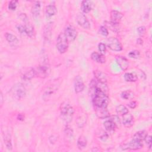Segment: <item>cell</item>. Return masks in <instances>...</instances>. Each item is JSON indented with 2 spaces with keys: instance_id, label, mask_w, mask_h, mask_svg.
I'll return each mask as SVG.
<instances>
[{
  "instance_id": "6da1fadb",
  "label": "cell",
  "mask_w": 152,
  "mask_h": 152,
  "mask_svg": "<svg viewBox=\"0 0 152 152\" xmlns=\"http://www.w3.org/2000/svg\"><path fill=\"white\" fill-rule=\"evenodd\" d=\"M61 115L66 122H70L72 121L74 110L72 106L67 102H64L61 105Z\"/></svg>"
},
{
  "instance_id": "7a4b0ae2",
  "label": "cell",
  "mask_w": 152,
  "mask_h": 152,
  "mask_svg": "<svg viewBox=\"0 0 152 152\" xmlns=\"http://www.w3.org/2000/svg\"><path fill=\"white\" fill-rule=\"evenodd\" d=\"M35 71L37 77L43 78H46L50 72V67L48 62V59L43 57L42 62H41L38 67L35 68Z\"/></svg>"
},
{
  "instance_id": "3957f363",
  "label": "cell",
  "mask_w": 152,
  "mask_h": 152,
  "mask_svg": "<svg viewBox=\"0 0 152 152\" xmlns=\"http://www.w3.org/2000/svg\"><path fill=\"white\" fill-rule=\"evenodd\" d=\"M56 48L59 52L64 53L68 48V40L64 33H61L56 39Z\"/></svg>"
},
{
  "instance_id": "277c9868",
  "label": "cell",
  "mask_w": 152,
  "mask_h": 152,
  "mask_svg": "<svg viewBox=\"0 0 152 152\" xmlns=\"http://www.w3.org/2000/svg\"><path fill=\"white\" fill-rule=\"evenodd\" d=\"M11 93L13 97L17 100L23 99L26 94V90L24 86L21 84H15L11 89Z\"/></svg>"
},
{
  "instance_id": "5b68a950",
  "label": "cell",
  "mask_w": 152,
  "mask_h": 152,
  "mask_svg": "<svg viewBox=\"0 0 152 152\" xmlns=\"http://www.w3.org/2000/svg\"><path fill=\"white\" fill-rule=\"evenodd\" d=\"M107 46L113 51L119 52L122 50V46L120 41L116 37H110L107 40Z\"/></svg>"
},
{
  "instance_id": "8992f818",
  "label": "cell",
  "mask_w": 152,
  "mask_h": 152,
  "mask_svg": "<svg viewBox=\"0 0 152 152\" xmlns=\"http://www.w3.org/2000/svg\"><path fill=\"white\" fill-rule=\"evenodd\" d=\"M76 21L79 26L84 29H89L90 28V24L87 17L81 12L77 14L76 17Z\"/></svg>"
},
{
  "instance_id": "52a82bcc",
  "label": "cell",
  "mask_w": 152,
  "mask_h": 152,
  "mask_svg": "<svg viewBox=\"0 0 152 152\" xmlns=\"http://www.w3.org/2000/svg\"><path fill=\"white\" fill-rule=\"evenodd\" d=\"M64 34L68 41H74L77 36V31L76 29L74 26L71 25H68L66 27Z\"/></svg>"
},
{
  "instance_id": "ba28073f",
  "label": "cell",
  "mask_w": 152,
  "mask_h": 152,
  "mask_svg": "<svg viewBox=\"0 0 152 152\" xmlns=\"http://www.w3.org/2000/svg\"><path fill=\"white\" fill-rule=\"evenodd\" d=\"M116 61L118 65H119V66L122 70L125 71L128 68L129 63L128 60L125 56H121V55L116 56Z\"/></svg>"
},
{
  "instance_id": "9c48e42d",
  "label": "cell",
  "mask_w": 152,
  "mask_h": 152,
  "mask_svg": "<svg viewBox=\"0 0 152 152\" xmlns=\"http://www.w3.org/2000/svg\"><path fill=\"white\" fill-rule=\"evenodd\" d=\"M143 147V144L142 141H138L137 140L132 139L128 144H126V147L127 149L131 150H137L142 148Z\"/></svg>"
},
{
  "instance_id": "30bf717a",
  "label": "cell",
  "mask_w": 152,
  "mask_h": 152,
  "mask_svg": "<svg viewBox=\"0 0 152 152\" xmlns=\"http://www.w3.org/2000/svg\"><path fill=\"white\" fill-rule=\"evenodd\" d=\"M24 23V28L26 31V34L28 36V37L33 38L35 36V31L33 26L31 24V23L29 21V20L26 21Z\"/></svg>"
},
{
  "instance_id": "8fae6325",
  "label": "cell",
  "mask_w": 152,
  "mask_h": 152,
  "mask_svg": "<svg viewBox=\"0 0 152 152\" xmlns=\"http://www.w3.org/2000/svg\"><path fill=\"white\" fill-rule=\"evenodd\" d=\"M134 117L131 114L127 113L123 115L122 124L125 127H131L134 125Z\"/></svg>"
},
{
  "instance_id": "7c38bea8",
  "label": "cell",
  "mask_w": 152,
  "mask_h": 152,
  "mask_svg": "<svg viewBox=\"0 0 152 152\" xmlns=\"http://www.w3.org/2000/svg\"><path fill=\"white\" fill-rule=\"evenodd\" d=\"M93 72H94V75L96 79L99 82L103 83H106L107 82V77L104 72L99 70H95Z\"/></svg>"
},
{
  "instance_id": "4fadbf2b",
  "label": "cell",
  "mask_w": 152,
  "mask_h": 152,
  "mask_svg": "<svg viewBox=\"0 0 152 152\" xmlns=\"http://www.w3.org/2000/svg\"><path fill=\"white\" fill-rule=\"evenodd\" d=\"M91 58L94 62L99 64H104L106 62V58L104 55L96 52H94L91 54Z\"/></svg>"
},
{
  "instance_id": "5bb4252c",
  "label": "cell",
  "mask_w": 152,
  "mask_h": 152,
  "mask_svg": "<svg viewBox=\"0 0 152 152\" xmlns=\"http://www.w3.org/2000/svg\"><path fill=\"white\" fill-rule=\"evenodd\" d=\"M40 9H41V5L39 1H36L33 3L32 7H31V14L34 18H37L40 15Z\"/></svg>"
},
{
  "instance_id": "9a60e30c",
  "label": "cell",
  "mask_w": 152,
  "mask_h": 152,
  "mask_svg": "<svg viewBox=\"0 0 152 152\" xmlns=\"http://www.w3.org/2000/svg\"><path fill=\"white\" fill-rule=\"evenodd\" d=\"M124 17L122 13L116 10H112L110 12V19L111 21L116 23H119L121 20Z\"/></svg>"
},
{
  "instance_id": "2e32d148",
  "label": "cell",
  "mask_w": 152,
  "mask_h": 152,
  "mask_svg": "<svg viewBox=\"0 0 152 152\" xmlns=\"http://www.w3.org/2000/svg\"><path fill=\"white\" fill-rule=\"evenodd\" d=\"M95 111L97 116L100 119L106 118L109 116V113L106 108L95 107Z\"/></svg>"
},
{
  "instance_id": "e0dca14e",
  "label": "cell",
  "mask_w": 152,
  "mask_h": 152,
  "mask_svg": "<svg viewBox=\"0 0 152 152\" xmlns=\"http://www.w3.org/2000/svg\"><path fill=\"white\" fill-rule=\"evenodd\" d=\"M84 88V84L80 77H77L75 81L74 84V89L75 91L77 93L81 92Z\"/></svg>"
},
{
  "instance_id": "ac0fdd59",
  "label": "cell",
  "mask_w": 152,
  "mask_h": 152,
  "mask_svg": "<svg viewBox=\"0 0 152 152\" xmlns=\"http://www.w3.org/2000/svg\"><path fill=\"white\" fill-rule=\"evenodd\" d=\"M56 87L55 85H49L46 87V88L44 90V94H43V97L48 98L51 95L53 94V93L56 90Z\"/></svg>"
},
{
  "instance_id": "d6986e66",
  "label": "cell",
  "mask_w": 152,
  "mask_h": 152,
  "mask_svg": "<svg viewBox=\"0 0 152 152\" xmlns=\"http://www.w3.org/2000/svg\"><path fill=\"white\" fill-rule=\"evenodd\" d=\"M35 75H36L35 68H30L24 73L22 77L24 80H30L32 79Z\"/></svg>"
},
{
  "instance_id": "ffe728a7",
  "label": "cell",
  "mask_w": 152,
  "mask_h": 152,
  "mask_svg": "<svg viewBox=\"0 0 152 152\" xmlns=\"http://www.w3.org/2000/svg\"><path fill=\"white\" fill-rule=\"evenodd\" d=\"M4 36L6 39V40L9 43H10L11 44L15 45L18 43V40L17 37L15 35H14L10 33H8V32L5 33L4 34Z\"/></svg>"
},
{
  "instance_id": "44dd1931",
  "label": "cell",
  "mask_w": 152,
  "mask_h": 152,
  "mask_svg": "<svg viewBox=\"0 0 152 152\" xmlns=\"http://www.w3.org/2000/svg\"><path fill=\"white\" fill-rule=\"evenodd\" d=\"M81 8L84 13L89 12L91 10V2L90 1H82Z\"/></svg>"
},
{
  "instance_id": "7402d4cb",
  "label": "cell",
  "mask_w": 152,
  "mask_h": 152,
  "mask_svg": "<svg viewBox=\"0 0 152 152\" xmlns=\"http://www.w3.org/2000/svg\"><path fill=\"white\" fill-rule=\"evenodd\" d=\"M103 125H104L105 129L108 131H114L116 127V124L112 119L106 121L103 123Z\"/></svg>"
},
{
  "instance_id": "603a6c76",
  "label": "cell",
  "mask_w": 152,
  "mask_h": 152,
  "mask_svg": "<svg viewBox=\"0 0 152 152\" xmlns=\"http://www.w3.org/2000/svg\"><path fill=\"white\" fill-rule=\"evenodd\" d=\"M148 135V133L145 131H140L138 132H137L133 136V138L134 140H137L138 141H143L144 140L146 136Z\"/></svg>"
},
{
  "instance_id": "cb8c5ba5",
  "label": "cell",
  "mask_w": 152,
  "mask_h": 152,
  "mask_svg": "<svg viewBox=\"0 0 152 152\" xmlns=\"http://www.w3.org/2000/svg\"><path fill=\"white\" fill-rule=\"evenodd\" d=\"M87 144V141L86 137L83 135H80L78 138L77 142L78 148L80 150H82L86 147Z\"/></svg>"
},
{
  "instance_id": "d4e9b609",
  "label": "cell",
  "mask_w": 152,
  "mask_h": 152,
  "mask_svg": "<svg viewBox=\"0 0 152 152\" xmlns=\"http://www.w3.org/2000/svg\"><path fill=\"white\" fill-rule=\"evenodd\" d=\"M56 12H57V9L55 5H52V4L49 5L46 8V14L48 17H52L55 15Z\"/></svg>"
},
{
  "instance_id": "484cf974",
  "label": "cell",
  "mask_w": 152,
  "mask_h": 152,
  "mask_svg": "<svg viewBox=\"0 0 152 152\" xmlns=\"http://www.w3.org/2000/svg\"><path fill=\"white\" fill-rule=\"evenodd\" d=\"M52 23L47 24L44 28V37L45 39L48 40L50 38L52 32Z\"/></svg>"
},
{
  "instance_id": "4316f807",
  "label": "cell",
  "mask_w": 152,
  "mask_h": 152,
  "mask_svg": "<svg viewBox=\"0 0 152 152\" xmlns=\"http://www.w3.org/2000/svg\"><path fill=\"white\" fill-rule=\"evenodd\" d=\"M116 112L117 114H118L119 115H122V116H123L125 114L129 112L128 109H127V107L123 105V104L118 105L116 107Z\"/></svg>"
},
{
  "instance_id": "83f0119b",
  "label": "cell",
  "mask_w": 152,
  "mask_h": 152,
  "mask_svg": "<svg viewBox=\"0 0 152 152\" xmlns=\"http://www.w3.org/2000/svg\"><path fill=\"white\" fill-rule=\"evenodd\" d=\"M124 79L127 82H135L137 80V77L134 74L127 72L124 75Z\"/></svg>"
},
{
  "instance_id": "f1b7e54d",
  "label": "cell",
  "mask_w": 152,
  "mask_h": 152,
  "mask_svg": "<svg viewBox=\"0 0 152 152\" xmlns=\"http://www.w3.org/2000/svg\"><path fill=\"white\" fill-rule=\"evenodd\" d=\"M121 96L123 99L130 100V99H132L134 98V94L132 91H131L130 90H126V91H123L121 93Z\"/></svg>"
},
{
  "instance_id": "f546056e",
  "label": "cell",
  "mask_w": 152,
  "mask_h": 152,
  "mask_svg": "<svg viewBox=\"0 0 152 152\" xmlns=\"http://www.w3.org/2000/svg\"><path fill=\"white\" fill-rule=\"evenodd\" d=\"M4 143L5 144L6 147L8 149V150H12V143H11V137L10 136V135L7 134V135H4Z\"/></svg>"
},
{
  "instance_id": "4dcf8cb0",
  "label": "cell",
  "mask_w": 152,
  "mask_h": 152,
  "mask_svg": "<svg viewBox=\"0 0 152 152\" xmlns=\"http://www.w3.org/2000/svg\"><path fill=\"white\" fill-rule=\"evenodd\" d=\"M106 26L113 31H118L119 30V23H113L112 21L106 22Z\"/></svg>"
},
{
  "instance_id": "1f68e13d",
  "label": "cell",
  "mask_w": 152,
  "mask_h": 152,
  "mask_svg": "<svg viewBox=\"0 0 152 152\" xmlns=\"http://www.w3.org/2000/svg\"><path fill=\"white\" fill-rule=\"evenodd\" d=\"M128 56H129V57H130V58H131L137 59V58H138L140 57V52L139 50H132V51H131V52H129Z\"/></svg>"
},
{
  "instance_id": "d6a6232c",
  "label": "cell",
  "mask_w": 152,
  "mask_h": 152,
  "mask_svg": "<svg viewBox=\"0 0 152 152\" xmlns=\"http://www.w3.org/2000/svg\"><path fill=\"white\" fill-rule=\"evenodd\" d=\"M17 3L18 1H11L9 3H8V8L11 11H14L15 10L17 6Z\"/></svg>"
},
{
  "instance_id": "836d02e7",
  "label": "cell",
  "mask_w": 152,
  "mask_h": 152,
  "mask_svg": "<svg viewBox=\"0 0 152 152\" xmlns=\"http://www.w3.org/2000/svg\"><path fill=\"white\" fill-rule=\"evenodd\" d=\"M98 48L101 54L102 55H104L106 53V45L104 43L100 42L99 45H98Z\"/></svg>"
},
{
  "instance_id": "e575fe53",
  "label": "cell",
  "mask_w": 152,
  "mask_h": 152,
  "mask_svg": "<svg viewBox=\"0 0 152 152\" xmlns=\"http://www.w3.org/2000/svg\"><path fill=\"white\" fill-rule=\"evenodd\" d=\"M99 32L103 36H107L109 34L108 30L106 26H101L99 29Z\"/></svg>"
},
{
  "instance_id": "d590c367",
  "label": "cell",
  "mask_w": 152,
  "mask_h": 152,
  "mask_svg": "<svg viewBox=\"0 0 152 152\" xmlns=\"http://www.w3.org/2000/svg\"><path fill=\"white\" fill-rule=\"evenodd\" d=\"M137 31L138 33V34L141 36H142L145 34L146 31V28L144 26H140L137 28Z\"/></svg>"
},
{
  "instance_id": "8d00e7d4",
  "label": "cell",
  "mask_w": 152,
  "mask_h": 152,
  "mask_svg": "<svg viewBox=\"0 0 152 152\" xmlns=\"http://www.w3.org/2000/svg\"><path fill=\"white\" fill-rule=\"evenodd\" d=\"M17 28L18 31L21 34H26V31H25V28L24 25L21 24H18L17 26Z\"/></svg>"
},
{
  "instance_id": "74e56055",
  "label": "cell",
  "mask_w": 152,
  "mask_h": 152,
  "mask_svg": "<svg viewBox=\"0 0 152 152\" xmlns=\"http://www.w3.org/2000/svg\"><path fill=\"white\" fill-rule=\"evenodd\" d=\"M102 134H100V136H99V138L100 139V140H102V141H105V140H106L107 139V138H108V135H107V134L106 132H104V131H102Z\"/></svg>"
},
{
  "instance_id": "f35d334b",
  "label": "cell",
  "mask_w": 152,
  "mask_h": 152,
  "mask_svg": "<svg viewBox=\"0 0 152 152\" xmlns=\"http://www.w3.org/2000/svg\"><path fill=\"white\" fill-rule=\"evenodd\" d=\"M144 140L145 141L146 143L149 145V148H151V137L150 135H147L146 137L145 138Z\"/></svg>"
},
{
  "instance_id": "ab89813d",
  "label": "cell",
  "mask_w": 152,
  "mask_h": 152,
  "mask_svg": "<svg viewBox=\"0 0 152 152\" xmlns=\"http://www.w3.org/2000/svg\"><path fill=\"white\" fill-rule=\"evenodd\" d=\"M128 106L129 107H130L131 109H134L137 107V103L135 101H131L129 103H128Z\"/></svg>"
},
{
  "instance_id": "60d3db41",
  "label": "cell",
  "mask_w": 152,
  "mask_h": 152,
  "mask_svg": "<svg viewBox=\"0 0 152 152\" xmlns=\"http://www.w3.org/2000/svg\"><path fill=\"white\" fill-rule=\"evenodd\" d=\"M2 101H3L2 94V93H1V105H2Z\"/></svg>"
}]
</instances>
